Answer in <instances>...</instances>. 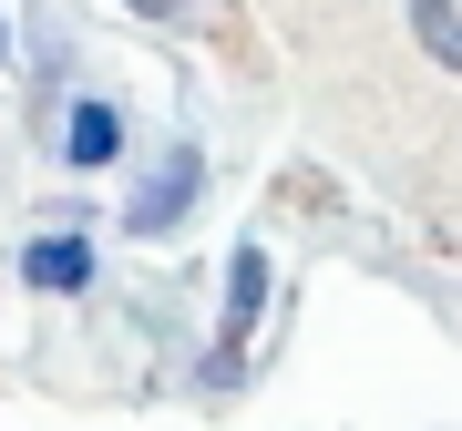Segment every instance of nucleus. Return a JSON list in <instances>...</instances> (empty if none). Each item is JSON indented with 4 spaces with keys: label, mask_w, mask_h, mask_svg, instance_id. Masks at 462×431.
I'll use <instances>...</instances> for the list:
<instances>
[{
    "label": "nucleus",
    "mask_w": 462,
    "mask_h": 431,
    "mask_svg": "<svg viewBox=\"0 0 462 431\" xmlns=\"http://www.w3.org/2000/svg\"><path fill=\"white\" fill-rule=\"evenodd\" d=\"M196 185H206V165H196V154H165V175L134 196V226H144V236H165L175 216H185V196H196Z\"/></svg>",
    "instance_id": "nucleus-1"
},
{
    "label": "nucleus",
    "mask_w": 462,
    "mask_h": 431,
    "mask_svg": "<svg viewBox=\"0 0 462 431\" xmlns=\"http://www.w3.org/2000/svg\"><path fill=\"white\" fill-rule=\"evenodd\" d=\"M236 298H226V349H247V329H257V308H267V247H236Z\"/></svg>",
    "instance_id": "nucleus-2"
},
{
    "label": "nucleus",
    "mask_w": 462,
    "mask_h": 431,
    "mask_svg": "<svg viewBox=\"0 0 462 431\" xmlns=\"http://www.w3.org/2000/svg\"><path fill=\"white\" fill-rule=\"evenodd\" d=\"M21 278H32V288H83L93 278V247H83V236H42V247L21 257Z\"/></svg>",
    "instance_id": "nucleus-3"
},
{
    "label": "nucleus",
    "mask_w": 462,
    "mask_h": 431,
    "mask_svg": "<svg viewBox=\"0 0 462 431\" xmlns=\"http://www.w3.org/2000/svg\"><path fill=\"white\" fill-rule=\"evenodd\" d=\"M72 165H114V154H124V124H114V103H83V114H72Z\"/></svg>",
    "instance_id": "nucleus-4"
},
{
    "label": "nucleus",
    "mask_w": 462,
    "mask_h": 431,
    "mask_svg": "<svg viewBox=\"0 0 462 431\" xmlns=\"http://www.w3.org/2000/svg\"><path fill=\"white\" fill-rule=\"evenodd\" d=\"M421 41L442 51V62L462 72V21H452V0H421Z\"/></svg>",
    "instance_id": "nucleus-5"
}]
</instances>
